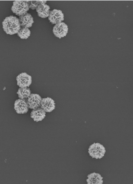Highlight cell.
<instances>
[{
  "mask_svg": "<svg viewBox=\"0 0 133 184\" xmlns=\"http://www.w3.org/2000/svg\"><path fill=\"white\" fill-rule=\"evenodd\" d=\"M2 25L4 31L10 35L17 34L21 27L19 18L12 15L6 17L2 22Z\"/></svg>",
  "mask_w": 133,
  "mask_h": 184,
  "instance_id": "1",
  "label": "cell"
},
{
  "mask_svg": "<svg viewBox=\"0 0 133 184\" xmlns=\"http://www.w3.org/2000/svg\"><path fill=\"white\" fill-rule=\"evenodd\" d=\"M11 9L13 13L19 17L28 13L29 8L26 1H15L13 2Z\"/></svg>",
  "mask_w": 133,
  "mask_h": 184,
  "instance_id": "2",
  "label": "cell"
},
{
  "mask_svg": "<svg viewBox=\"0 0 133 184\" xmlns=\"http://www.w3.org/2000/svg\"><path fill=\"white\" fill-rule=\"evenodd\" d=\"M17 85L19 88L29 87L32 83V77L26 72L19 74L16 77Z\"/></svg>",
  "mask_w": 133,
  "mask_h": 184,
  "instance_id": "3",
  "label": "cell"
},
{
  "mask_svg": "<svg viewBox=\"0 0 133 184\" xmlns=\"http://www.w3.org/2000/svg\"><path fill=\"white\" fill-rule=\"evenodd\" d=\"M68 31V26L63 22L55 24L52 30L55 36L59 39L66 36Z\"/></svg>",
  "mask_w": 133,
  "mask_h": 184,
  "instance_id": "4",
  "label": "cell"
},
{
  "mask_svg": "<svg viewBox=\"0 0 133 184\" xmlns=\"http://www.w3.org/2000/svg\"><path fill=\"white\" fill-rule=\"evenodd\" d=\"M30 108L27 99H18L16 100L14 103V109L18 114L26 113Z\"/></svg>",
  "mask_w": 133,
  "mask_h": 184,
  "instance_id": "5",
  "label": "cell"
},
{
  "mask_svg": "<svg viewBox=\"0 0 133 184\" xmlns=\"http://www.w3.org/2000/svg\"><path fill=\"white\" fill-rule=\"evenodd\" d=\"M48 19L52 24L55 25L64 20V14L61 10L54 9L51 11Z\"/></svg>",
  "mask_w": 133,
  "mask_h": 184,
  "instance_id": "6",
  "label": "cell"
},
{
  "mask_svg": "<svg viewBox=\"0 0 133 184\" xmlns=\"http://www.w3.org/2000/svg\"><path fill=\"white\" fill-rule=\"evenodd\" d=\"M42 99V98L39 94H31L27 99L29 108L33 109L40 108Z\"/></svg>",
  "mask_w": 133,
  "mask_h": 184,
  "instance_id": "7",
  "label": "cell"
},
{
  "mask_svg": "<svg viewBox=\"0 0 133 184\" xmlns=\"http://www.w3.org/2000/svg\"><path fill=\"white\" fill-rule=\"evenodd\" d=\"M40 108L46 112H50L54 110L55 107V101L51 98L47 97L42 98Z\"/></svg>",
  "mask_w": 133,
  "mask_h": 184,
  "instance_id": "8",
  "label": "cell"
},
{
  "mask_svg": "<svg viewBox=\"0 0 133 184\" xmlns=\"http://www.w3.org/2000/svg\"><path fill=\"white\" fill-rule=\"evenodd\" d=\"M19 19L21 27L23 28H30L34 22L33 17L30 13H28L19 16Z\"/></svg>",
  "mask_w": 133,
  "mask_h": 184,
  "instance_id": "9",
  "label": "cell"
},
{
  "mask_svg": "<svg viewBox=\"0 0 133 184\" xmlns=\"http://www.w3.org/2000/svg\"><path fill=\"white\" fill-rule=\"evenodd\" d=\"M46 112L41 108L34 109L31 112L30 117L36 122L40 121L45 118Z\"/></svg>",
  "mask_w": 133,
  "mask_h": 184,
  "instance_id": "10",
  "label": "cell"
},
{
  "mask_svg": "<svg viewBox=\"0 0 133 184\" xmlns=\"http://www.w3.org/2000/svg\"><path fill=\"white\" fill-rule=\"evenodd\" d=\"M50 9L49 6L45 4L38 5L36 10L39 17L45 18L49 16L51 11Z\"/></svg>",
  "mask_w": 133,
  "mask_h": 184,
  "instance_id": "11",
  "label": "cell"
},
{
  "mask_svg": "<svg viewBox=\"0 0 133 184\" xmlns=\"http://www.w3.org/2000/svg\"><path fill=\"white\" fill-rule=\"evenodd\" d=\"M31 91L28 87L19 88L17 93L19 99H27L31 94Z\"/></svg>",
  "mask_w": 133,
  "mask_h": 184,
  "instance_id": "12",
  "label": "cell"
},
{
  "mask_svg": "<svg viewBox=\"0 0 133 184\" xmlns=\"http://www.w3.org/2000/svg\"><path fill=\"white\" fill-rule=\"evenodd\" d=\"M17 34L20 38L26 39L30 36L31 32L29 28L21 27Z\"/></svg>",
  "mask_w": 133,
  "mask_h": 184,
  "instance_id": "13",
  "label": "cell"
},
{
  "mask_svg": "<svg viewBox=\"0 0 133 184\" xmlns=\"http://www.w3.org/2000/svg\"><path fill=\"white\" fill-rule=\"evenodd\" d=\"M28 3L29 9L32 10L36 9L38 6L36 1H26Z\"/></svg>",
  "mask_w": 133,
  "mask_h": 184,
  "instance_id": "14",
  "label": "cell"
},
{
  "mask_svg": "<svg viewBox=\"0 0 133 184\" xmlns=\"http://www.w3.org/2000/svg\"><path fill=\"white\" fill-rule=\"evenodd\" d=\"M37 4L38 5L46 4V1H36Z\"/></svg>",
  "mask_w": 133,
  "mask_h": 184,
  "instance_id": "15",
  "label": "cell"
},
{
  "mask_svg": "<svg viewBox=\"0 0 133 184\" xmlns=\"http://www.w3.org/2000/svg\"><path fill=\"white\" fill-rule=\"evenodd\" d=\"M103 177L101 176V175H99L97 177L96 179L98 180L99 181L102 180Z\"/></svg>",
  "mask_w": 133,
  "mask_h": 184,
  "instance_id": "16",
  "label": "cell"
},
{
  "mask_svg": "<svg viewBox=\"0 0 133 184\" xmlns=\"http://www.w3.org/2000/svg\"><path fill=\"white\" fill-rule=\"evenodd\" d=\"M96 179L97 176H98L100 174L97 173H96L95 172L93 173Z\"/></svg>",
  "mask_w": 133,
  "mask_h": 184,
  "instance_id": "17",
  "label": "cell"
}]
</instances>
